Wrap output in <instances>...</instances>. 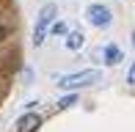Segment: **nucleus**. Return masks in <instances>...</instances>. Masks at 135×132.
<instances>
[{"mask_svg": "<svg viewBox=\"0 0 135 132\" xmlns=\"http://www.w3.org/2000/svg\"><path fill=\"white\" fill-rule=\"evenodd\" d=\"M85 19H88L91 25H97V28H108L110 22H113V14H110L108 6H102V3H91L88 8H85Z\"/></svg>", "mask_w": 135, "mask_h": 132, "instance_id": "obj_3", "label": "nucleus"}, {"mask_svg": "<svg viewBox=\"0 0 135 132\" xmlns=\"http://www.w3.org/2000/svg\"><path fill=\"white\" fill-rule=\"evenodd\" d=\"M75 102H77V94H69V97H64L58 105H55V110H66V107H72Z\"/></svg>", "mask_w": 135, "mask_h": 132, "instance_id": "obj_7", "label": "nucleus"}, {"mask_svg": "<svg viewBox=\"0 0 135 132\" xmlns=\"http://www.w3.org/2000/svg\"><path fill=\"white\" fill-rule=\"evenodd\" d=\"M121 58H124V52H121V47H116V44H108L105 47V63H119Z\"/></svg>", "mask_w": 135, "mask_h": 132, "instance_id": "obj_5", "label": "nucleus"}, {"mask_svg": "<svg viewBox=\"0 0 135 132\" xmlns=\"http://www.w3.org/2000/svg\"><path fill=\"white\" fill-rule=\"evenodd\" d=\"M41 127V116L39 113H25V116L17 121V132H36Z\"/></svg>", "mask_w": 135, "mask_h": 132, "instance_id": "obj_4", "label": "nucleus"}, {"mask_svg": "<svg viewBox=\"0 0 135 132\" xmlns=\"http://www.w3.org/2000/svg\"><path fill=\"white\" fill-rule=\"evenodd\" d=\"M55 14H58V6H55V3H47L44 8L39 11V19H36V28H33V44H36V47H41V44H44L47 28L52 25Z\"/></svg>", "mask_w": 135, "mask_h": 132, "instance_id": "obj_2", "label": "nucleus"}, {"mask_svg": "<svg viewBox=\"0 0 135 132\" xmlns=\"http://www.w3.org/2000/svg\"><path fill=\"white\" fill-rule=\"evenodd\" d=\"M102 80V72L99 69H83V72H72V74H64L58 77V85L64 91H72L75 94L77 88H85V85H94V83Z\"/></svg>", "mask_w": 135, "mask_h": 132, "instance_id": "obj_1", "label": "nucleus"}, {"mask_svg": "<svg viewBox=\"0 0 135 132\" xmlns=\"http://www.w3.org/2000/svg\"><path fill=\"white\" fill-rule=\"evenodd\" d=\"M83 41H85V36H83L80 31H72L69 36H66V50H80Z\"/></svg>", "mask_w": 135, "mask_h": 132, "instance_id": "obj_6", "label": "nucleus"}, {"mask_svg": "<svg viewBox=\"0 0 135 132\" xmlns=\"http://www.w3.org/2000/svg\"><path fill=\"white\" fill-rule=\"evenodd\" d=\"M52 33H66V28H64V22H58V25H52Z\"/></svg>", "mask_w": 135, "mask_h": 132, "instance_id": "obj_9", "label": "nucleus"}, {"mask_svg": "<svg viewBox=\"0 0 135 132\" xmlns=\"http://www.w3.org/2000/svg\"><path fill=\"white\" fill-rule=\"evenodd\" d=\"M127 83L135 85V61H132V66H130V72H127Z\"/></svg>", "mask_w": 135, "mask_h": 132, "instance_id": "obj_8", "label": "nucleus"}]
</instances>
